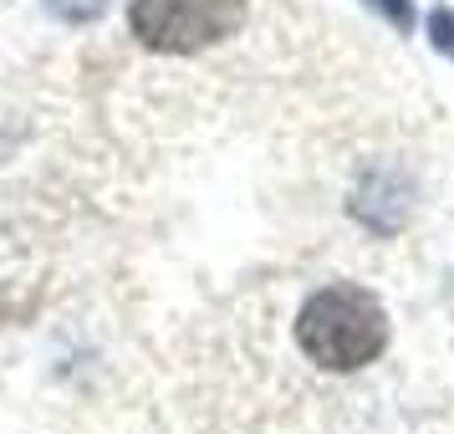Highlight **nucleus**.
<instances>
[{
    "instance_id": "f03ea898",
    "label": "nucleus",
    "mask_w": 454,
    "mask_h": 434,
    "mask_svg": "<svg viewBox=\"0 0 454 434\" xmlns=\"http://www.w3.org/2000/svg\"><path fill=\"white\" fill-rule=\"evenodd\" d=\"M246 21V0H133L128 5V26L148 51H168V57H189L220 46L235 36Z\"/></svg>"
},
{
    "instance_id": "f257e3e1",
    "label": "nucleus",
    "mask_w": 454,
    "mask_h": 434,
    "mask_svg": "<svg viewBox=\"0 0 454 434\" xmlns=\"http://www.w3.org/2000/svg\"><path fill=\"white\" fill-rule=\"evenodd\" d=\"M296 343L322 368L357 373L388 348V317L372 291L352 287V281H332L307 296V307L296 317Z\"/></svg>"
},
{
    "instance_id": "7ed1b4c3",
    "label": "nucleus",
    "mask_w": 454,
    "mask_h": 434,
    "mask_svg": "<svg viewBox=\"0 0 454 434\" xmlns=\"http://www.w3.org/2000/svg\"><path fill=\"white\" fill-rule=\"evenodd\" d=\"M429 42H434V51H444V57L454 62V11L450 5L429 11Z\"/></svg>"
},
{
    "instance_id": "20e7f679",
    "label": "nucleus",
    "mask_w": 454,
    "mask_h": 434,
    "mask_svg": "<svg viewBox=\"0 0 454 434\" xmlns=\"http://www.w3.org/2000/svg\"><path fill=\"white\" fill-rule=\"evenodd\" d=\"M107 0H46V11L57 16V21H92V16H103Z\"/></svg>"
},
{
    "instance_id": "39448f33",
    "label": "nucleus",
    "mask_w": 454,
    "mask_h": 434,
    "mask_svg": "<svg viewBox=\"0 0 454 434\" xmlns=\"http://www.w3.org/2000/svg\"><path fill=\"white\" fill-rule=\"evenodd\" d=\"M368 5L388 26H398V31H409V26H413V5H409V0H368Z\"/></svg>"
}]
</instances>
